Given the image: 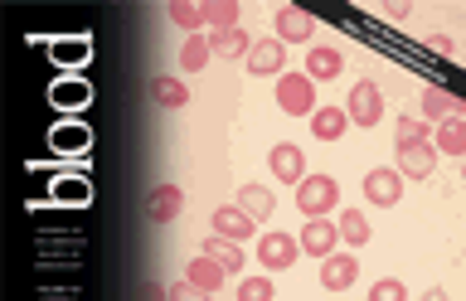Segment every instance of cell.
<instances>
[{
    "instance_id": "1",
    "label": "cell",
    "mask_w": 466,
    "mask_h": 301,
    "mask_svg": "<svg viewBox=\"0 0 466 301\" xmlns=\"http://www.w3.org/2000/svg\"><path fill=\"white\" fill-rule=\"evenodd\" d=\"M335 205H340V185H335L330 176H301V185H297V209L306 214V219H326Z\"/></svg>"
},
{
    "instance_id": "2",
    "label": "cell",
    "mask_w": 466,
    "mask_h": 301,
    "mask_svg": "<svg viewBox=\"0 0 466 301\" xmlns=\"http://www.w3.org/2000/svg\"><path fill=\"white\" fill-rule=\"evenodd\" d=\"M355 126H379L384 122V93H379L374 78H360L355 88H350V103L340 107Z\"/></svg>"
},
{
    "instance_id": "3",
    "label": "cell",
    "mask_w": 466,
    "mask_h": 301,
    "mask_svg": "<svg viewBox=\"0 0 466 301\" xmlns=\"http://www.w3.org/2000/svg\"><path fill=\"white\" fill-rule=\"evenodd\" d=\"M277 107L287 112V117H311L316 112V88L306 74H282L277 78Z\"/></svg>"
},
{
    "instance_id": "4",
    "label": "cell",
    "mask_w": 466,
    "mask_h": 301,
    "mask_svg": "<svg viewBox=\"0 0 466 301\" xmlns=\"http://www.w3.org/2000/svg\"><path fill=\"white\" fill-rule=\"evenodd\" d=\"M355 282H360L355 253H330V257H320V286H326V292H350Z\"/></svg>"
},
{
    "instance_id": "5",
    "label": "cell",
    "mask_w": 466,
    "mask_h": 301,
    "mask_svg": "<svg viewBox=\"0 0 466 301\" xmlns=\"http://www.w3.org/2000/svg\"><path fill=\"white\" fill-rule=\"evenodd\" d=\"M364 195H370V205L393 209L403 199V176H399V170H389V166H379V170L364 176Z\"/></svg>"
},
{
    "instance_id": "6",
    "label": "cell",
    "mask_w": 466,
    "mask_h": 301,
    "mask_svg": "<svg viewBox=\"0 0 466 301\" xmlns=\"http://www.w3.org/2000/svg\"><path fill=\"white\" fill-rule=\"evenodd\" d=\"M297 253H301V248H297V238H291V234H277V228L258 238V257H262V267H272V272L297 267Z\"/></svg>"
},
{
    "instance_id": "7",
    "label": "cell",
    "mask_w": 466,
    "mask_h": 301,
    "mask_svg": "<svg viewBox=\"0 0 466 301\" xmlns=\"http://www.w3.org/2000/svg\"><path fill=\"white\" fill-rule=\"evenodd\" d=\"M282 68H287V45L282 39H258V45L248 49V74L272 78V74H282Z\"/></svg>"
},
{
    "instance_id": "8",
    "label": "cell",
    "mask_w": 466,
    "mask_h": 301,
    "mask_svg": "<svg viewBox=\"0 0 466 301\" xmlns=\"http://www.w3.org/2000/svg\"><path fill=\"white\" fill-rule=\"evenodd\" d=\"M268 161H272V176H277V180L301 185V176H306V151H301V146H291V141H277V146L268 151Z\"/></svg>"
},
{
    "instance_id": "9",
    "label": "cell",
    "mask_w": 466,
    "mask_h": 301,
    "mask_svg": "<svg viewBox=\"0 0 466 301\" xmlns=\"http://www.w3.org/2000/svg\"><path fill=\"white\" fill-rule=\"evenodd\" d=\"M180 209H185V190L180 185H156V195L146 199V214H151V224H175L180 219Z\"/></svg>"
},
{
    "instance_id": "10",
    "label": "cell",
    "mask_w": 466,
    "mask_h": 301,
    "mask_svg": "<svg viewBox=\"0 0 466 301\" xmlns=\"http://www.w3.org/2000/svg\"><path fill=\"white\" fill-rule=\"evenodd\" d=\"M335 243H340V234H335V224H330V219H306L301 238H297V248H301V253H311V257H330V253H335Z\"/></svg>"
},
{
    "instance_id": "11",
    "label": "cell",
    "mask_w": 466,
    "mask_h": 301,
    "mask_svg": "<svg viewBox=\"0 0 466 301\" xmlns=\"http://www.w3.org/2000/svg\"><path fill=\"white\" fill-rule=\"evenodd\" d=\"M311 35H316V20L306 15V10H297V5L277 10V39H282V45H306Z\"/></svg>"
},
{
    "instance_id": "12",
    "label": "cell",
    "mask_w": 466,
    "mask_h": 301,
    "mask_svg": "<svg viewBox=\"0 0 466 301\" xmlns=\"http://www.w3.org/2000/svg\"><path fill=\"white\" fill-rule=\"evenodd\" d=\"M87 234H35V257H83Z\"/></svg>"
},
{
    "instance_id": "13",
    "label": "cell",
    "mask_w": 466,
    "mask_h": 301,
    "mask_svg": "<svg viewBox=\"0 0 466 301\" xmlns=\"http://www.w3.org/2000/svg\"><path fill=\"white\" fill-rule=\"evenodd\" d=\"M345 74V59H340V49H330V45H316L311 54H306V78L311 83H330V78H340Z\"/></svg>"
},
{
    "instance_id": "14",
    "label": "cell",
    "mask_w": 466,
    "mask_h": 301,
    "mask_svg": "<svg viewBox=\"0 0 466 301\" xmlns=\"http://www.w3.org/2000/svg\"><path fill=\"white\" fill-rule=\"evenodd\" d=\"M214 234H218V238H228V243H243V238H253L258 228H253V219H248L243 209L218 205V209H214Z\"/></svg>"
},
{
    "instance_id": "15",
    "label": "cell",
    "mask_w": 466,
    "mask_h": 301,
    "mask_svg": "<svg viewBox=\"0 0 466 301\" xmlns=\"http://www.w3.org/2000/svg\"><path fill=\"white\" fill-rule=\"evenodd\" d=\"M78 263L83 257H39L35 272H39V286H78Z\"/></svg>"
},
{
    "instance_id": "16",
    "label": "cell",
    "mask_w": 466,
    "mask_h": 301,
    "mask_svg": "<svg viewBox=\"0 0 466 301\" xmlns=\"http://www.w3.org/2000/svg\"><path fill=\"white\" fill-rule=\"evenodd\" d=\"M432 170H437L432 141H428V146H408V151H399V176H408V180H432Z\"/></svg>"
},
{
    "instance_id": "17",
    "label": "cell",
    "mask_w": 466,
    "mask_h": 301,
    "mask_svg": "<svg viewBox=\"0 0 466 301\" xmlns=\"http://www.w3.org/2000/svg\"><path fill=\"white\" fill-rule=\"evenodd\" d=\"M432 151L437 156H466V117H447L442 126H437Z\"/></svg>"
},
{
    "instance_id": "18",
    "label": "cell",
    "mask_w": 466,
    "mask_h": 301,
    "mask_svg": "<svg viewBox=\"0 0 466 301\" xmlns=\"http://www.w3.org/2000/svg\"><path fill=\"white\" fill-rule=\"evenodd\" d=\"M238 209H243L253 224H262V219H272L277 199H272V190H262V185H243V190H238Z\"/></svg>"
},
{
    "instance_id": "19",
    "label": "cell",
    "mask_w": 466,
    "mask_h": 301,
    "mask_svg": "<svg viewBox=\"0 0 466 301\" xmlns=\"http://www.w3.org/2000/svg\"><path fill=\"white\" fill-rule=\"evenodd\" d=\"M151 103L160 112H180V107H189V88H185L180 78H156L151 83Z\"/></svg>"
},
{
    "instance_id": "20",
    "label": "cell",
    "mask_w": 466,
    "mask_h": 301,
    "mask_svg": "<svg viewBox=\"0 0 466 301\" xmlns=\"http://www.w3.org/2000/svg\"><path fill=\"white\" fill-rule=\"evenodd\" d=\"M345 126H350V117H345L340 107H316L311 112V136L316 141H340Z\"/></svg>"
},
{
    "instance_id": "21",
    "label": "cell",
    "mask_w": 466,
    "mask_h": 301,
    "mask_svg": "<svg viewBox=\"0 0 466 301\" xmlns=\"http://www.w3.org/2000/svg\"><path fill=\"white\" fill-rule=\"evenodd\" d=\"M335 234H340L350 248H364V243L374 238V228H370V219H364L360 209H340V219H335Z\"/></svg>"
},
{
    "instance_id": "22",
    "label": "cell",
    "mask_w": 466,
    "mask_h": 301,
    "mask_svg": "<svg viewBox=\"0 0 466 301\" xmlns=\"http://www.w3.org/2000/svg\"><path fill=\"white\" fill-rule=\"evenodd\" d=\"M224 277H228V272H224V267H218V263H214V257H204V253H199V257H195V263H189V272H185V282H195V286H199V292H209V296L218 292V286H224Z\"/></svg>"
},
{
    "instance_id": "23",
    "label": "cell",
    "mask_w": 466,
    "mask_h": 301,
    "mask_svg": "<svg viewBox=\"0 0 466 301\" xmlns=\"http://www.w3.org/2000/svg\"><path fill=\"white\" fill-rule=\"evenodd\" d=\"M248 49H253V45H248V35L238 30V25H233V30H214L209 35V54H218V59H238V54L248 59Z\"/></svg>"
},
{
    "instance_id": "24",
    "label": "cell",
    "mask_w": 466,
    "mask_h": 301,
    "mask_svg": "<svg viewBox=\"0 0 466 301\" xmlns=\"http://www.w3.org/2000/svg\"><path fill=\"white\" fill-rule=\"evenodd\" d=\"M422 112L447 122V117H461L466 103H461V97H451V93H442V88H422Z\"/></svg>"
},
{
    "instance_id": "25",
    "label": "cell",
    "mask_w": 466,
    "mask_h": 301,
    "mask_svg": "<svg viewBox=\"0 0 466 301\" xmlns=\"http://www.w3.org/2000/svg\"><path fill=\"white\" fill-rule=\"evenodd\" d=\"M204 257H214L224 272H238L243 267V248H238V243H228V238H218V234L204 238Z\"/></svg>"
},
{
    "instance_id": "26",
    "label": "cell",
    "mask_w": 466,
    "mask_h": 301,
    "mask_svg": "<svg viewBox=\"0 0 466 301\" xmlns=\"http://www.w3.org/2000/svg\"><path fill=\"white\" fill-rule=\"evenodd\" d=\"M204 64H209V35H189L185 49H180V68L185 74H199Z\"/></svg>"
},
{
    "instance_id": "27",
    "label": "cell",
    "mask_w": 466,
    "mask_h": 301,
    "mask_svg": "<svg viewBox=\"0 0 466 301\" xmlns=\"http://www.w3.org/2000/svg\"><path fill=\"white\" fill-rule=\"evenodd\" d=\"M170 20L185 25V30L195 35L199 25H209V5H189V0H175V5H170Z\"/></svg>"
},
{
    "instance_id": "28",
    "label": "cell",
    "mask_w": 466,
    "mask_h": 301,
    "mask_svg": "<svg viewBox=\"0 0 466 301\" xmlns=\"http://www.w3.org/2000/svg\"><path fill=\"white\" fill-rule=\"evenodd\" d=\"M393 136H399V151H408V146H428V122L403 117L399 126H393Z\"/></svg>"
},
{
    "instance_id": "29",
    "label": "cell",
    "mask_w": 466,
    "mask_h": 301,
    "mask_svg": "<svg viewBox=\"0 0 466 301\" xmlns=\"http://www.w3.org/2000/svg\"><path fill=\"white\" fill-rule=\"evenodd\" d=\"M238 301H277L272 296V277H243L238 282Z\"/></svg>"
},
{
    "instance_id": "30",
    "label": "cell",
    "mask_w": 466,
    "mask_h": 301,
    "mask_svg": "<svg viewBox=\"0 0 466 301\" xmlns=\"http://www.w3.org/2000/svg\"><path fill=\"white\" fill-rule=\"evenodd\" d=\"M370 301H408V286H403L399 277H379V282L370 286Z\"/></svg>"
},
{
    "instance_id": "31",
    "label": "cell",
    "mask_w": 466,
    "mask_h": 301,
    "mask_svg": "<svg viewBox=\"0 0 466 301\" xmlns=\"http://www.w3.org/2000/svg\"><path fill=\"white\" fill-rule=\"evenodd\" d=\"M209 20H214V30H233V25H238V0H214Z\"/></svg>"
},
{
    "instance_id": "32",
    "label": "cell",
    "mask_w": 466,
    "mask_h": 301,
    "mask_svg": "<svg viewBox=\"0 0 466 301\" xmlns=\"http://www.w3.org/2000/svg\"><path fill=\"white\" fill-rule=\"evenodd\" d=\"M39 301H83V286H39Z\"/></svg>"
},
{
    "instance_id": "33",
    "label": "cell",
    "mask_w": 466,
    "mask_h": 301,
    "mask_svg": "<svg viewBox=\"0 0 466 301\" xmlns=\"http://www.w3.org/2000/svg\"><path fill=\"white\" fill-rule=\"evenodd\" d=\"M170 301H209V292H199L195 282H175L170 286Z\"/></svg>"
},
{
    "instance_id": "34",
    "label": "cell",
    "mask_w": 466,
    "mask_h": 301,
    "mask_svg": "<svg viewBox=\"0 0 466 301\" xmlns=\"http://www.w3.org/2000/svg\"><path fill=\"white\" fill-rule=\"evenodd\" d=\"M54 103H87V88H83V83H78V88H73V83H58Z\"/></svg>"
},
{
    "instance_id": "35",
    "label": "cell",
    "mask_w": 466,
    "mask_h": 301,
    "mask_svg": "<svg viewBox=\"0 0 466 301\" xmlns=\"http://www.w3.org/2000/svg\"><path fill=\"white\" fill-rule=\"evenodd\" d=\"M141 301H170V286H141Z\"/></svg>"
},
{
    "instance_id": "36",
    "label": "cell",
    "mask_w": 466,
    "mask_h": 301,
    "mask_svg": "<svg viewBox=\"0 0 466 301\" xmlns=\"http://www.w3.org/2000/svg\"><path fill=\"white\" fill-rule=\"evenodd\" d=\"M87 45H58V59H83Z\"/></svg>"
},
{
    "instance_id": "37",
    "label": "cell",
    "mask_w": 466,
    "mask_h": 301,
    "mask_svg": "<svg viewBox=\"0 0 466 301\" xmlns=\"http://www.w3.org/2000/svg\"><path fill=\"white\" fill-rule=\"evenodd\" d=\"M428 301H451V296L442 292V286H432V292H428Z\"/></svg>"
}]
</instances>
